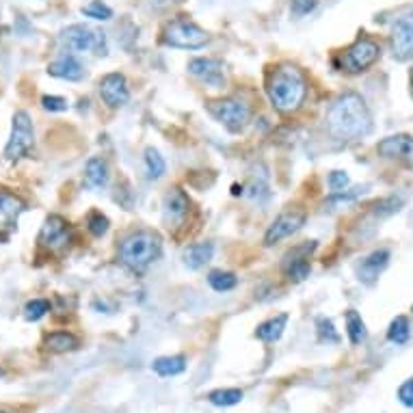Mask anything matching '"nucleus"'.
<instances>
[{
    "instance_id": "nucleus-28",
    "label": "nucleus",
    "mask_w": 413,
    "mask_h": 413,
    "mask_svg": "<svg viewBox=\"0 0 413 413\" xmlns=\"http://www.w3.org/2000/svg\"><path fill=\"white\" fill-rule=\"evenodd\" d=\"M208 284L212 290L216 292H229L236 288V284H238V277H236L234 273H225V270H212L208 275Z\"/></svg>"
},
{
    "instance_id": "nucleus-33",
    "label": "nucleus",
    "mask_w": 413,
    "mask_h": 413,
    "mask_svg": "<svg viewBox=\"0 0 413 413\" xmlns=\"http://www.w3.org/2000/svg\"><path fill=\"white\" fill-rule=\"evenodd\" d=\"M87 225H89V232L95 236V238H100L108 232V219L102 214V212H91L89 219H87Z\"/></svg>"
},
{
    "instance_id": "nucleus-30",
    "label": "nucleus",
    "mask_w": 413,
    "mask_h": 413,
    "mask_svg": "<svg viewBox=\"0 0 413 413\" xmlns=\"http://www.w3.org/2000/svg\"><path fill=\"white\" fill-rule=\"evenodd\" d=\"M48 311H50V301H46V299H33V301H29L24 305V318L31 321V323H35L39 318H44Z\"/></svg>"
},
{
    "instance_id": "nucleus-22",
    "label": "nucleus",
    "mask_w": 413,
    "mask_h": 413,
    "mask_svg": "<svg viewBox=\"0 0 413 413\" xmlns=\"http://www.w3.org/2000/svg\"><path fill=\"white\" fill-rule=\"evenodd\" d=\"M286 325H288V314H280V316L262 323L258 329H255V338L262 342H277L282 338Z\"/></svg>"
},
{
    "instance_id": "nucleus-21",
    "label": "nucleus",
    "mask_w": 413,
    "mask_h": 413,
    "mask_svg": "<svg viewBox=\"0 0 413 413\" xmlns=\"http://www.w3.org/2000/svg\"><path fill=\"white\" fill-rule=\"evenodd\" d=\"M85 182L91 188H104L106 186V182H108V165H106L104 159H100V156H93V159L87 161Z\"/></svg>"
},
{
    "instance_id": "nucleus-19",
    "label": "nucleus",
    "mask_w": 413,
    "mask_h": 413,
    "mask_svg": "<svg viewBox=\"0 0 413 413\" xmlns=\"http://www.w3.org/2000/svg\"><path fill=\"white\" fill-rule=\"evenodd\" d=\"M188 206H191V202L186 197V193L182 188H171L163 200L165 219L167 221H182L188 212Z\"/></svg>"
},
{
    "instance_id": "nucleus-29",
    "label": "nucleus",
    "mask_w": 413,
    "mask_h": 413,
    "mask_svg": "<svg viewBox=\"0 0 413 413\" xmlns=\"http://www.w3.org/2000/svg\"><path fill=\"white\" fill-rule=\"evenodd\" d=\"M411 336V329H409V321L405 316H396L391 321L389 329H387V340L394 342V344H405Z\"/></svg>"
},
{
    "instance_id": "nucleus-20",
    "label": "nucleus",
    "mask_w": 413,
    "mask_h": 413,
    "mask_svg": "<svg viewBox=\"0 0 413 413\" xmlns=\"http://www.w3.org/2000/svg\"><path fill=\"white\" fill-rule=\"evenodd\" d=\"M212 253H214V247L210 243H195L184 249L182 260L191 270H197L212 260Z\"/></svg>"
},
{
    "instance_id": "nucleus-4",
    "label": "nucleus",
    "mask_w": 413,
    "mask_h": 413,
    "mask_svg": "<svg viewBox=\"0 0 413 413\" xmlns=\"http://www.w3.org/2000/svg\"><path fill=\"white\" fill-rule=\"evenodd\" d=\"M381 58V46L372 37H357L336 61L340 72L346 74H359L372 67Z\"/></svg>"
},
{
    "instance_id": "nucleus-35",
    "label": "nucleus",
    "mask_w": 413,
    "mask_h": 413,
    "mask_svg": "<svg viewBox=\"0 0 413 413\" xmlns=\"http://www.w3.org/2000/svg\"><path fill=\"white\" fill-rule=\"evenodd\" d=\"M329 186H331L333 193L340 195V193L348 186V175H346L344 171H333V173L329 175Z\"/></svg>"
},
{
    "instance_id": "nucleus-23",
    "label": "nucleus",
    "mask_w": 413,
    "mask_h": 413,
    "mask_svg": "<svg viewBox=\"0 0 413 413\" xmlns=\"http://www.w3.org/2000/svg\"><path fill=\"white\" fill-rule=\"evenodd\" d=\"M44 346H46V350L61 355V353L78 348V338L74 336V333H67V331H54V333H50V336H46Z\"/></svg>"
},
{
    "instance_id": "nucleus-25",
    "label": "nucleus",
    "mask_w": 413,
    "mask_h": 413,
    "mask_svg": "<svg viewBox=\"0 0 413 413\" xmlns=\"http://www.w3.org/2000/svg\"><path fill=\"white\" fill-rule=\"evenodd\" d=\"M346 333H348V340L350 344H362L366 342L368 338V329H366V323L362 321V316L355 311V309H348L346 311Z\"/></svg>"
},
{
    "instance_id": "nucleus-16",
    "label": "nucleus",
    "mask_w": 413,
    "mask_h": 413,
    "mask_svg": "<svg viewBox=\"0 0 413 413\" xmlns=\"http://www.w3.org/2000/svg\"><path fill=\"white\" fill-rule=\"evenodd\" d=\"M188 72L202 81L204 85L210 87H223L225 76H223V65L214 58H193L188 63Z\"/></svg>"
},
{
    "instance_id": "nucleus-31",
    "label": "nucleus",
    "mask_w": 413,
    "mask_h": 413,
    "mask_svg": "<svg viewBox=\"0 0 413 413\" xmlns=\"http://www.w3.org/2000/svg\"><path fill=\"white\" fill-rule=\"evenodd\" d=\"M316 329H318V340L321 342H331V344H338L340 342V333L336 331V327H333V323L325 316H321L316 321Z\"/></svg>"
},
{
    "instance_id": "nucleus-24",
    "label": "nucleus",
    "mask_w": 413,
    "mask_h": 413,
    "mask_svg": "<svg viewBox=\"0 0 413 413\" xmlns=\"http://www.w3.org/2000/svg\"><path fill=\"white\" fill-rule=\"evenodd\" d=\"M152 370H154L159 377H175V375H182V372L186 370V359H184L182 355L159 357V359H154Z\"/></svg>"
},
{
    "instance_id": "nucleus-26",
    "label": "nucleus",
    "mask_w": 413,
    "mask_h": 413,
    "mask_svg": "<svg viewBox=\"0 0 413 413\" xmlns=\"http://www.w3.org/2000/svg\"><path fill=\"white\" fill-rule=\"evenodd\" d=\"M243 389H236V387H227V389H214L208 394V400L214 407H234L243 400Z\"/></svg>"
},
{
    "instance_id": "nucleus-7",
    "label": "nucleus",
    "mask_w": 413,
    "mask_h": 413,
    "mask_svg": "<svg viewBox=\"0 0 413 413\" xmlns=\"http://www.w3.org/2000/svg\"><path fill=\"white\" fill-rule=\"evenodd\" d=\"M208 113L216 122H221L229 132H241L251 120V106L238 97H225V100L208 102Z\"/></svg>"
},
{
    "instance_id": "nucleus-9",
    "label": "nucleus",
    "mask_w": 413,
    "mask_h": 413,
    "mask_svg": "<svg viewBox=\"0 0 413 413\" xmlns=\"http://www.w3.org/2000/svg\"><path fill=\"white\" fill-rule=\"evenodd\" d=\"M37 243L42 249L50 251V253H58L70 247L72 243V227L70 223L58 214H50L44 221L42 229H39Z\"/></svg>"
},
{
    "instance_id": "nucleus-3",
    "label": "nucleus",
    "mask_w": 413,
    "mask_h": 413,
    "mask_svg": "<svg viewBox=\"0 0 413 413\" xmlns=\"http://www.w3.org/2000/svg\"><path fill=\"white\" fill-rule=\"evenodd\" d=\"M163 243L154 232H134L120 245V260L134 273L145 270L152 262L161 258Z\"/></svg>"
},
{
    "instance_id": "nucleus-15",
    "label": "nucleus",
    "mask_w": 413,
    "mask_h": 413,
    "mask_svg": "<svg viewBox=\"0 0 413 413\" xmlns=\"http://www.w3.org/2000/svg\"><path fill=\"white\" fill-rule=\"evenodd\" d=\"M26 210V204L22 197L9 193V191H0V234H9L15 229L19 214Z\"/></svg>"
},
{
    "instance_id": "nucleus-36",
    "label": "nucleus",
    "mask_w": 413,
    "mask_h": 413,
    "mask_svg": "<svg viewBox=\"0 0 413 413\" xmlns=\"http://www.w3.org/2000/svg\"><path fill=\"white\" fill-rule=\"evenodd\" d=\"M398 400H400L405 407L413 409V379L405 381V383L398 387Z\"/></svg>"
},
{
    "instance_id": "nucleus-1",
    "label": "nucleus",
    "mask_w": 413,
    "mask_h": 413,
    "mask_svg": "<svg viewBox=\"0 0 413 413\" xmlns=\"http://www.w3.org/2000/svg\"><path fill=\"white\" fill-rule=\"evenodd\" d=\"M327 130L338 141H357L372 130V115L355 91L342 93L327 111Z\"/></svg>"
},
{
    "instance_id": "nucleus-2",
    "label": "nucleus",
    "mask_w": 413,
    "mask_h": 413,
    "mask_svg": "<svg viewBox=\"0 0 413 413\" xmlns=\"http://www.w3.org/2000/svg\"><path fill=\"white\" fill-rule=\"evenodd\" d=\"M266 95L270 104L280 113H294L299 111L307 95V81L305 74L290 63H282L268 74L266 81Z\"/></svg>"
},
{
    "instance_id": "nucleus-27",
    "label": "nucleus",
    "mask_w": 413,
    "mask_h": 413,
    "mask_svg": "<svg viewBox=\"0 0 413 413\" xmlns=\"http://www.w3.org/2000/svg\"><path fill=\"white\" fill-rule=\"evenodd\" d=\"M145 171L149 180H159L165 175L167 165H165V159L159 154V149H154V147L145 149Z\"/></svg>"
},
{
    "instance_id": "nucleus-14",
    "label": "nucleus",
    "mask_w": 413,
    "mask_h": 413,
    "mask_svg": "<svg viewBox=\"0 0 413 413\" xmlns=\"http://www.w3.org/2000/svg\"><path fill=\"white\" fill-rule=\"evenodd\" d=\"M100 95L111 108H120V106L128 104L130 89H128L124 74H117V72L106 74L100 81Z\"/></svg>"
},
{
    "instance_id": "nucleus-17",
    "label": "nucleus",
    "mask_w": 413,
    "mask_h": 413,
    "mask_svg": "<svg viewBox=\"0 0 413 413\" xmlns=\"http://www.w3.org/2000/svg\"><path fill=\"white\" fill-rule=\"evenodd\" d=\"M48 74L54 78H61V81L76 83V81H83L85 70H83V63L78 61L74 54H61L48 65Z\"/></svg>"
},
{
    "instance_id": "nucleus-8",
    "label": "nucleus",
    "mask_w": 413,
    "mask_h": 413,
    "mask_svg": "<svg viewBox=\"0 0 413 413\" xmlns=\"http://www.w3.org/2000/svg\"><path fill=\"white\" fill-rule=\"evenodd\" d=\"M61 42L78 52H93L97 56H104L108 52L106 37L102 31H95L85 24H72L61 33Z\"/></svg>"
},
{
    "instance_id": "nucleus-34",
    "label": "nucleus",
    "mask_w": 413,
    "mask_h": 413,
    "mask_svg": "<svg viewBox=\"0 0 413 413\" xmlns=\"http://www.w3.org/2000/svg\"><path fill=\"white\" fill-rule=\"evenodd\" d=\"M42 106L50 113H61V111H67V102L63 97L58 95H44L42 97Z\"/></svg>"
},
{
    "instance_id": "nucleus-13",
    "label": "nucleus",
    "mask_w": 413,
    "mask_h": 413,
    "mask_svg": "<svg viewBox=\"0 0 413 413\" xmlns=\"http://www.w3.org/2000/svg\"><path fill=\"white\" fill-rule=\"evenodd\" d=\"M314 249H316V243H305L301 247H294L284 260V270L292 282H303L305 277H309V258Z\"/></svg>"
},
{
    "instance_id": "nucleus-32",
    "label": "nucleus",
    "mask_w": 413,
    "mask_h": 413,
    "mask_svg": "<svg viewBox=\"0 0 413 413\" xmlns=\"http://www.w3.org/2000/svg\"><path fill=\"white\" fill-rule=\"evenodd\" d=\"M83 15L87 17H93V19H111L113 17V11L108 5H104L102 0H91V3L87 7H83Z\"/></svg>"
},
{
    "instance_id": "nucleus-12",
    "label": "nucleus",
    "mask_w": 413,
    "mask_h": 413,
    "mask_svg": "<svg viewBox=\"0 0 413 413\" xmlns=\"http://www.w3.org/2000/svg\"><path fill=\"white\" fill-rule=\"evenodd\" d=\"M377 152H379V156H383V159L396 161L413 171V136L411 134L385 136V139L377 145Z\"/></svg>"
},
{
    "instance_id": "nucleus-18",
    "label": "nucleus",
    "mask_w": 413,
    "mask_h": 413,
    "mask_svg": "<svg viewBox=\"0 0 413 413\" xmlns=\"http://www.w3.org/2000/svg\"><path fill=\"white\" fill-rule=\"evenodd\" d=\"M389 262V251L387 249H377L372 251L368 258L359 264V280L366 284L377 282V277L383 273V268Z\"/></svg>"
},
{
    "instance_id": "nucleus-6",
    "label": "nucleus",
    "mask_w": 413,
    "mask_h": 413,
    "mask_svg": "<svg viewBox=\"0 0 413 413\" xmlns=\"http://www.w3.org/2000/svg\"><path fill=\"white\" fill-rule=\"evenodd\" d=\"M35 145V132H33V122L26 111H17L13 115V124H11V136L5 147V159L15 163L19 159L31 154Z\"/></svg>"
},
{
    "instance_id": "nucleus-38",
    "label": "nucleus",
    "mask_w": 413,
    "mask_h": 413,
    "mask_svg": "<svg viewBox=\"0 0 413 413\" xmlns=\"http://www.w3.org/2000/svg\"><path fill=\"white\" fill-rule=\"evenodd\" d=\"M411 91H413V72H411Z\"/></svg>"
},
{
    "instance_id": "nucleus-39",
    "label": "nucleus",
    "mask_w": 413,
    "mask_h": 413,
    "mask_svg": "<svg viewBox=\"0 0 413 413\" xmlns=\"http://www.w3.org/2000/svg\"><path fill=\"white\" fill-rule=\"evenodd\" d=\"M0 413H9V411H3V409H0Z\"/></svg>"
},
{
    "instance_id": "nucleus-37",
    "label": "nucleus",
    "mask_w": 413,
    "mask_h": 413,
    "mask_svg": "<svg viewBox=\"0 0 413 413\" xmlns=\"http://www.w3.org/2000/svg\"><path fill=\"white\" fill-rule=\"evenodd\" d=\"M316 5H318V0H292V11L297 15H305L316 9Z\"/></svg>"
},
{
    "instance_id": "nucleus-10",
    "label": "nucleus",
    "mask_w": 413,
    "mask_h": 413,
    "mask_svg": "<svg viewBox=\"0 0 413 413\" xmlns=\"http://www.w3.org/2000/svg\"><path fill=\"white\" fill-rule=\"evenodd\" d=\"M305 212L299 210V208H290L286 212H282L277 219H275L270 223V227L266 229L264 234V245H275V243H280L284 238H288V236L292 234H297L303 225H305Z\"/></svg>"
},
{
    "instance_id": "nucleus-11",
    "label": "nucleus",
    "mask_w": 413,
    "mask_h": 413,
    "mask_svg": "<svg viewBox=\"0 0 413 413\" xmlns=\"http://www.w3.org/2000/svg\"><path fill=\"white\" fill-rule=\"evenodd\" d=\"M391 50L398 61L413 58V7L403 13L391 26Z\"/></svg>"
},
{
    "instance_id": "nucleus-5",
    "label": "nucleus",
    "mask_w": 413,
    "mask_h": 413,
    "mask_svg": "<svg viewBox=\"0 0 413 413\" xmlns=\"http://www.w3.org/2000/svg\"><path fill=\"white\" fill-rule=\"evenodd\" d=\"M165 44L171 48H182V50H197L204 48L208 44L210 35L197 26L191 19L178 17V19H171V22L165 26Z\"/></svg>"
}]
</instances>
